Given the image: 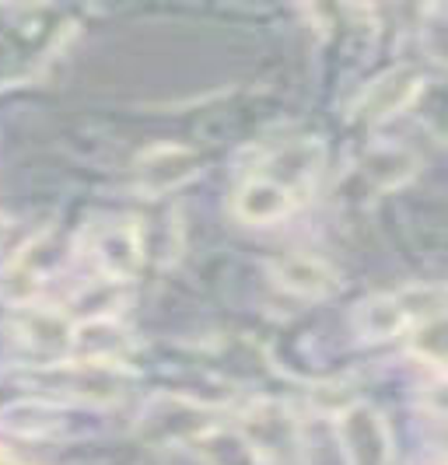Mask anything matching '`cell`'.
<instances>
[{"label": "cell", "mask_w": 448, "mask_h": 465, "mask_svg": "<svg viewBox=\"0 0 448 465\" xmlns=\"http://www.w3.org/2000/svg\"><path fill=\"white\" fill-rule=\"evenodd\" d=\"M445 315V291L442 287H400V291H385L368 302L357 304V329L368 340H396V336H410L413 329Z\"/></svg>", "instance_id": "obj_1"}, {"label": "cell", "mask_w": 448, "mask_h": 465, "mask_svg": "<svg viewBox=\"0 0 448 465\" xmlns=\"http://www.w3.org/2000/svg\"><path fill=\"white\" fill-rule=\"evenodd\" d=\"M238 441L260 465H302L305 438L298 417L281 402H253L238 417Z\"/></svg>", "instance_id": "obj_2"}, {"label": "cell", "mask_w": 448, "mask_h": 465, "mask_svg": "<svg viewBox=\"0 0 448 465\" xmlns=\"http://www.w3.org/2000/svg\"><path fill=\"white\" fill-rule=\"evenodd\" d=\"M326 168V147L315 137H291L274 143L270 151H263V158L249 172L260 175L266 183L284 189L298 207H305L315 196V186L323 179Z\"/></svg>", "instance_id": "obj_3"}, {"label": "cell", "mask_w": 448, "mask_h": 465, "mask_svg": "<svg viewBox=\"0 0 448 465\" xmlns=\"http://www.w3.org/2000/svg\"><path fill=\"white\" fill-rule=\"evenodd\" d=\"M39 378L46 381L49 392L74 402H88V406H109L119 402L126 392V371L119 361H67V364H53L46 371H39Z\"/></svg>", "instance_id": "obj_4"}, {"label": "cell", "mask_w": 448, "mask_h": 465, "mask_svg": "<svg viewBox=\"0 0 448 465\" xmlns=\"http://www.w3.org/2000/svg\"><path fill=\"white\" fill-rule=\"evenodd\" d=\"M81 249L105 280H130L144 262V232L130 217L95 221L85 228Z\"/></svg>", "instance_id": "obj_5"}, {"label": "cell", "mask_w": 448, "mask_h": 465, "mask_svg": "<svg viewBox=\"0 0 448 465\" xmlns=\"http://www.w3.org/2000/svg\"><path fill=\"white\" fill-rule=\"evenodd\" d=\"M336 438H340L347 465H393V459H396L389 423L368 402H354L340 413Z\"/></svg>", "instance_id": "obj_6"}, {"label": "cell", "mask_w": 448, "mask_h": 465, "mask_svg": "<svg viewBox=\"0 0 448 465\" xmlns=\"http://www.w3.org/2000/svg\"><path fill=\"white\" fill-rule=\"evenodd\" d=\"M67 259V245L53 234H39L35 242H28L22 252H15V259L4 270V294L15 304H28L32 298H39V291L49 283V277L56 270H64Z\"/></svg>", "instance_id": "obj_7"}, {"label": "cell", "mask_w": 448, "mask_h": 465, "mask_svg": "<svg viewBox=\"0 0 448 465\" xmlns=\"http://www.w3.org/2000/svg\"><path fill=\"white\" fill-rule=\"evenodd\" d=\"M141 420L144 434L158 444H207L217 430V413L186 399H158Z\"/></svg>", "instance_id": "obj_8"}, {"label": "cell", "mask_w": 448, "mask_h": 465, "mask_svg": "<svg viewBox=\"0 0 448 465\" xmlns=\"http://www.w3.org/2000/svg\"><path fill=\"white\" fill-rule=\"evenodd\" d=\"M424 88V74L413 67H396L389 74H382L375 84H368V92L361 94V102L354 105L357 119L364 123H382V119L403 113Z\"/></svg>", "instance_id": "obj_9"}, {"label": "cell", "mask_w": 448, "mask_h": 465, "mask_svg": "<svg viewBox=\"0 0 448 465\" xmlns=\"http://www.w3.org/2000/svg\"><path fill=\"white\" fill-rule=\"evenodd\" d=\"M200 172V158L189 151V147H172V143H158L151 151H144L137 164H134V175H137V186L162 196L168 189H179L183 183H189L193 175Z\"/></svg>", "instance_id": "obj_10"}, {"label": "cell", "mask_w": 448, "mask_h": 465, "mask_svg": "<svg viewBox=\"0 0 448 465\" xmlns=\"http://www.w3.org/2000/svg\"><path fill=\"white\" fill-rule=\"evenodd\" d=\"M274 277L281 283L284 291L291 294H302V298H323L340 287V277L333 270L330 262L323 259H312V256H287L277 262Z\"/></svg>", "instance_id": "obj_11"}, {"label": "cell", "mask_w": 448, "mask_h": 465, "mask_svg": "<svg viewBox=\"0 0 448 465\" xmlns=\"http://www.w3.org/2000/svg\"><path fill=\"white\" fill-rule=\"evenodd\" d=\"M74 332H77V326H71V319L60 315V312H49V308H25V319L18 322L22 343L35 350H46V353L71 350Z\"/></svg>", "instance_id": "obj_12"}, {"label": "cell", "mask_w": 448, "mask_h": 465, "mask_svg": "<svg viewBox=\"0 0 448 465\" xmlns=\"http://www.w3.org/2000/svg\"><path fill=\"white\" fill-rule=\"evenodd\" d=\"M442 332H445V315H434V319H427L413 329L406 336V343L417 350V357H424L431 364H442L445 361V336Z\"/></svg>", "instance_id": "obj_13"}]
</instances>
